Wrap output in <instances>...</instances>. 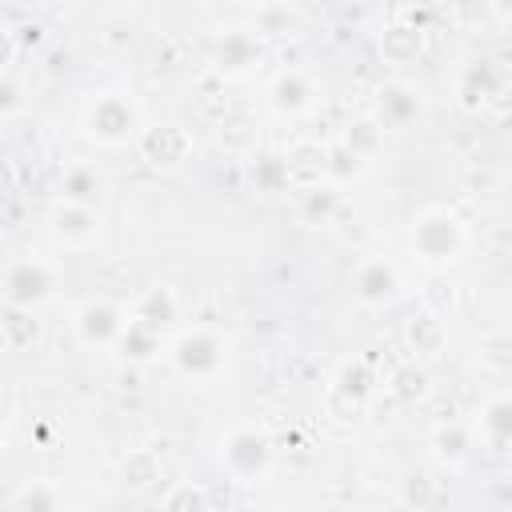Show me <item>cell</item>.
I'll use <instances>...</instances> for the list:
<instances>
[{
  "instance_id": "cell-24",
  "label": "cell",
  "mask_w": 512,
  "mask_h": 512,
  "mask_svg": "<svg viewBox=\"0 0 512 512\" xmlns=\"http://www.w3.org/2000/svg\"><path fill=\"white\" fill-rule=\"evenodd\" d=\"M100 172L88 168V164H72L64 176H60V204H80V208H96L100 200Z\"/></svg>"
},
{
  "instance_id": "cell-14",
  "label": "cell",
  "mask_w": 512,
  "mask_h": 512,
  "mask_svg": "<svg viewBox=\"0 0 512 512\" xmlns=\"http://www.w3.org/2000/svg\"><path fill=\"white\" fill-rule=\"evenodd\" d=\"M48 228L64 248H92L100 240V212L80 204H56L48 216Z\"/></svg>"
},
{
  "instance_id": "cell-25",
  "label": "cell",
  "mask_w": 512,
  "mask_h": 512,
  "mask_svg": "<svg viewBox=\"0 0 512 512\" xmlns=\"http://www.w3.org/2000/svg\"><path fill=\"white\" fill-rule=\"evenodd\" d=\"M476 432L488 448H504L512 440V400L508 396H492L484 408H480V420H476Z\"/></svg>"
},
{
  "instance_id": "cell-22",
  "label": "cell",
  "mask_w": 512,
  "mask_h": 512,
  "mask_svg": "<svg viewBox=\"0 0 512 512\" xmlns=\"http://www.w3.org/2000/svg\"><path fill=\"white\" fill-rule=\"evenodd\" d=\"M176 312H180V304H176V292H172L168 284H156V288H148V292L136 300V308H132V320L148 324L152 332H164V328L176 320Z\"/></svg>"
},
{
  "instance_id": "cell-15",
  "label": "cell",
  "mask_w": 512,
  "mask_h": 512,
  "mask_svg": "<svg viewBox=\"0 0 512 512\" xmlns=\"http://www.w3.org/2000/svg\"><path fill=\"white\" fill-rule=\"evenodd\" d=\"M372 120H376L384 132H388V128H408V124H416V120H420V92H416L412 84H404V80L380 84Z\"/></svg>"
},
{
  "instance_id": "cell-23",
  "label": "cell",
  "mask_w": 512,
  "mask_h": 512,
  "mask_svg": "<svg viewBox=\"0 0 512 512\" xmlns=\"http://www.w3.org/2000/svg\"><path fill=\"white\" fill-rule=\"evenodd\" d=\"M160 348H164L160 332H152L148 324H140V320L128 316V324H124V332H120V340H116L120 360H128V364H152V360L160 356Z\"/></svg>"
},
{
  "instance_id": "cell-20",
  "label": "cell",
  "mask_w": 512,
  "mask_h": 512,
  "mask_svg": "<svg viewBox=\"0 0 512 512\" xmlns=\"http://www.w3.org/2000/svg\"><path fill=\"white\" fill-rule=\"evenodd\" d=\"M164 480V460L152 452V448H132L124 460H120V484L128 492H156Z\"/></svg>"
},
{
  "instance_id": "cell-18",
  "label": "cell",
  "mask_w": 512,
  "mask_h": 512,
  "mask_svg": "<svg viewBox=\"0 0 512 512\" xmlns=\"http://www.w3.org/2000/svg\"><path fill=\"white\" fill-rule=\"evenodd\" d=\"M472 448H476L472 428L460 424V420H448V424H440V428L432 432V456H436V464L448 468V472L464 468V464L472 460Z\"/></svg>"
},
{
  "instance_id": "cell-28",
  "label": "cell",
  "mask_w": 512,
  "mask_h": 512,
  "mask_svg": "<svg viewBox=\"0 0 512 512\" xmlns=\"http://www.w3.org/2000/svg\"><path fill=\"white\" fill-rule=\"evenodd\" d=\"M0 332H4L8 352H24V348H32L40 340V320L28 308H4L0 312Z\"/></svg>"
},
{
  "instance_id": "cell-35",
  "label": "cell",
  "mask_w": 512,
  "mask_h": 512,
  "mask_svg": "<svg viewBox=\"0 0 512 512\" xmlns=\"http://www.w3.org/2000/svg\"><path fill=\"white\" fill-rule=\"evenodd\" d=\"M480 364L488 372H496V376H504L512 368V340H508V332H488L480 340Z\"/></svg>"
},
{
  "instance_id": "cell-10",
  "label": "cell",
  "mask_w": 512,
  "mask_h": 512,
  "mask_svg": "<svg viewBox=\"0 0 512 512\" xmlns=\"http://www.w3.org/2000/svg\"><path fill=\"white\" fill-rule=\"evenodd\" d=\"M124 324H128V312L116 300H104V296L84 300L72 316V328H76L80 344H88V348H116Z\"/></svg>"
},
{
  "instance_id": "cell-21",
  "label": "cell",
  "mask_w": 512,
  "mask_h": 512,
  "mask_svg": "<svg viewBox=\"0 0 512 512\" xmlns=\"http://www.w3.org/2000/svg\"><path fill=\"white\" fill-rule=\"evenodd\" d=\"M340 212V192L332 184H320V188H308L296 196V220L308 224V228H328Z\"/></svg>"
},
{
  "instance_id": "cell-4",
  "label": "cell",
  "mask_w": 512,
  "mask_h": 512,
  "mask_svg": "<svg viewBox=\"0 0 512 512\" xmlns=\"http://www.w3.org/2000/svg\"><path fill=\"white\" fill-rule=\"evenodd\" d=\"M376 392V376L364 360H348L336 368V376L324 388V416L336 424H356L368 416Z\"/></svg>"
},
{
  "instance_id": "cell-26",
  "label": "cell",
  "mask_w": 512,
  "mask_h": 512,
  "mask_svg": "<svg viewBox=\"0 0 512 512\" xmlns=\"http://www.w3.org/2000/svg\"><path fill=\"white\" fill-rule=\"evenodd\" d=\"M340 144H344L348 152H356L364 164H372V160L380 156V148H384V128H380L372 116H356V120L344 124Z\"/></svg>"
},
{
  "instance_id": "cell-33",
  "label": "cell",
  "mask_w": 512,
  "mask_h": 512,
  "mask_svg": "<svg viewBox=\"0 0 512 512\" xmlns=\"http://www.w3.org/2000/svg\"><path fill=\"white\" fill-rule=\"evenodd\" d=\"M404 504L408 508H416V512H432L436 504H440V496H444V488H440V480H432L428 472H412L408 480H404Z\"/></svg>"
},
{
  "instance_id": "cell-12",
  "label": "cell",
  "mask_w": 512,
  "mask_h": 512,
  "mask_svg": "<svg viewBox=\"0 0 512 512\" xmlns=\"http://www.w3.org/2000/svg\"><path fill=\"white\" fill-rule=\"evenodd\" d=\"M280 160H284L288 188L308 192V188L328 184V144H320V140H312V136H300V140H292V144L280 152Z\"/></svg>"
},
{
  "instance_id": "cell-3",
  "label": "cell",
  "mask_w": 512,
  "mask_h": 512,
  "mask_svg": "<svg viewBox=\"0 0 512 512\" xmlns=\"http://www.w3.org/2000/svg\"><path fill=\"white\" fill-rule=\"evenodd\" d=\"M224 472L236 480V484H256L268 476L272 468V440L264 428L256 424H236L220 436V448H216Z\"/></svg>"
},
{
  "instance_id": "cell-13",
  "label": "cell",
  "mask_w": 512,
  "mask_h": 512,
  "mask_svg": "<svg viewBox=\"0 0 512 512\" xmlns=\"http://www.w3.org/2000/svg\"><path fill=\"white\" fill-rule=\"evenodd\" d=\"M268 104L280 116H308L320 104V84L304 68H284L268 84Z\"/></svg>"
},
{
  "instance_id": "cell-30",
  "label": "cell",
  "mask_w": 512,
  "mask_h": 512,
  "mask_svg": "<svg viewBox=\"0 0 512 512\" xmlns=\"http://www.w3.org/2000/svg\"><path fill=\"white\" fill-rule=\"evenodd\" d=\"M364 172H368V164H364L356 152H348L340 140L328 144V184H332L336 192L348 188V184H356Z\"/></svg>"
},
{
  "instance_id": "cell-7",
  "label": "cell",
  "mask_w": 512,
  "mask_h": 512,
  "mask_svg": "<svg viewBox=\"0 0 512 512\" xmlns=\"http://www.w3.org/2000/svg\"><path fill=\"white\" fill-rule=\"evenodd\" d=\"M268 60V48H264V36H256L248 24L240 28H224L216 36V48H212V68L228 80H244L252 72H260Z\"/></svg>"
},
{
  "instance_id": "cell-17",
  "label": "cell",
  "mask_w": 512,
  "mask_h": 512,
  "mask_svg": "<svg viewBox=\"0 0 512 512\" xmlns=\"http://www.w3.org/2000/svg\"><path fill=\"white\" fill-rule=\"evenodd\" d=\"M404 348L412 352L416 364L440 356L448 348V324H444V316L440 312H428V308L416 312V316H408L404 320Z\"/></svg>"
},
{
  "instance_id": "cell-38",
  "label": "cell",
  "mask_w": 512,
  "mask_h": 512,
  "mask_svg": "<svg viewBox=\"0 0 512 512\" xmlns=\"http://www.w3.org/2000/svg\"><path fill=\"white\" fill-rule=\"evenodd\" d=\"M40 32H44L40 24H20L16 28V44H40Z\"/></svg>"
},
{
  "instance_id": "cell-34",
  "label": "cell",
  "mask_w": 512,
  "mask_h": 512,
  "mask_svg": "<svg viewBox=\"0 0 512 512\" xmlns=\"http://www.w3.org/2000/svg\"><path fill=\"white\" fill-rule=\"evenodd\" d=\"M256 36H284L296 28V12L292 8H280V4H264L252 12V24H248Z\"/></svg>"
},
{
  "instance_id": "cell-31",
  "label": "cell",
  "mask_w": 512,
  "mask_h": 512,
  "mask_svg": "<svg viewBox=\"0 0 512 512\" xmlns=\"http://www.w3.org/2000/svg\"><path fill=\"white\" fill-rule=\"evenodd\" d=\"M12 512H64V500H60V484L52 480H32L16 492V504Z\"/></svg>"
},
{
  "instance_id": "cell-32",
  "label": "cell",
  "mask_w": 512,
  "mask_h": 512,
  "mask_svg": "<svg viewBox=\"0 0 512 512\" xmlns=\"http://www.w3.org/2000/svg\"><path fill=\"white\" fill-rule=\"evenodd\" d=\"M220 144H224L228 152H236V156H252V152H256V128H252V120H248L244 112L224 116V120H220Z\"/></svg>"
},
{
  "instance_id": "cell-16",
  "label": "cell",
  "mask_w": 512,
  "mask_h": 512,
  "mask_svg": "<svg viewBox=\"0 0 512 512\" xmlns=\"http://www.w3.org/2000/svg\"><path fill=\"white\" fill-rule=\"evenodd\" d=\"M376 48L384 56V64H396V68H408L424 56V28L416 20H388L376 36Z\"/></svg>"
},
{
  "instance_id": "cell-9",
  "label": "cell",
  "mask_w": 512,
  "mask_h": 512,
  "mask_svg": "<svg viewBox=\"0 0 512 512\" xmlns=\"http://www.w3.org/2000/svg\"><path fill=\"white\" fill-rule=\"evenodd\" d=\"M52 284H56L52 268L40 256H24V260L8 264V272H4V308L36 312L52 296Z\"/></svg>"
},
{
  "instance_id": "cell-19",
  "label": "cell",
  "mask_w": 512,
  "mask_h": 512,
  "mask_svg": "<svg viewBox=\"0 0 512 512\" xmlns=\"http://www.w3.org/2000/svg\"><path fill=\"white\" fill-rule=\"evenodd\" d=\"M388 396L396 400V404H404V408H416V404H424L428 400V392H432V376H428V368L424 364H416V360H404V364H396L392 372H388Z\"/></svg>"
},
{
  "instance_id": "cell-39",
  "label": "cell",
  "mask_w": 512,
  "mask_h": 512,
  "mask_svg": "<svg viewBox=\"0 0 512 512\" xmlns=\"http://www.w3.org/2000/svg\"><path fill=\"white\" fill-rule=\"evenodd\" d=\"M4 352H8V344H4V332H0V356H4Z\"/></svg>"
},
{
  "instance_id": "cell-2",
  "label": "cell",
  "mask_w": 512,
  "mask_h": 512,
  "mask_svg": "<svg viewBox=\"0 0 512 512\" xmlns=\"http://www.w3.org/2000/svg\"><path fill=\"white\" fill-rule=\"evenodd\" d=\"M84 136L96 144V148H124L140 136V104L132 100V92H100L96 100H88L84 108Z\"/></svg>"
},
{
  "instance_id": "cell-36",
  "label": "cell",
  "mask_w": 512,
  "mask_h": 512,
  "mask_svg": "<svg viewBox=\"0 0 512 512\" xmlns=\"http://www.w3.org/2000/svg\"><path fill=\"white\" fill-rule=\"evenodd\" d=\"M16 52H20V44H16V28L0 24V76H8V64L16 60Z\"/></svg>"
},
{
  "instance_id": "cell-37",
  "label": "cell",
  "mask_w": 512,
  "mask_h": 512,
  "mask_svg": "<svg viewBox=\"0 0 512 512\" xmlns=\"http://www.w3.org/2000/svg\"><path fill=\"white\" fill-rule=\"evenodd\" d=\"M20 104H24V100H20V88H16V80L0 76V116H12Z\"/></svg>"
},
{
  "instance_id": "cell-5",
  "label": "cell",
  "mask_w": 512,
  "mask_h": 512,
  "mask_svg": "<svg viewBox=\"0 0 512 512\" xmlns=\"http://www.w3.org/2000/svg\"><path fill=\"white\" fill-rule=\"evenodd\" d=\"M168 364L184 380H216L228 364V344L212 328H184L168 344Z\"/></svg>"
},
{
  "instance_id": "cell-6",
  "label": "cell",
  "mask_w": 512,
  "mask_h": 512,
  "mask_svg": "<svg viewBox=\"0 0 512 512\" xmlns=\"http://www.w3.org/2000/svg\"><path fill=\"white\" fill-rule=\"evenodd\" d=\"M456 96H460V108L476 112V116L496 108V104H504L508 100V64L492 60V56L472 60L456 80Z\"/></svg>"
},
{
  "instance_id": "cell-27",
  "label": "cell",
  "mask_w": 512,
  "mask_h": 512,
  "mask_svg": "<svg viewBox=\"0 0 512 512\" xmlns=\"http://www.w3.org/2000/svg\"><path fill=\"white\" fill-rule=\"evenodd\" d=\"M248 180H252V188L264 192V196L288 192V176H284L280 152H252V156H248Z\"/></svg>"
},
{
  "instance_id": "cell-40",
  "label": "cell",
  "mask_w": 512,
  "mask_h": 512,
  "mask_svg": "<svg viewBox=\"0 0 512 512\" xmlns=\"http://www.w3.org/2000/svg\"><path fill=\"white\" fill-rule=\"evenodd\" d=\"M0 444H4V412H0Z\"/></svg>"
},
{
  "instance_id": "cell-1",
  "label": "cell",
  "mask_w": 512,
  "mask_h": 512,
  "mask_svg": "<svg viewBox=\"0 0 512 512\" xmlns=\"http://www.w3.org/2000/svg\"><path fill=\"white\" fill-rule=\"evenodd\" d=\"M464 244H468V232L460 224L456 212L448 208H424L412 228H408V248L420 264L428 268H448L464 256Z\"/></svg>"
},
{
  "instance_id": "cell-29",
  "label": "cell",
  "mask_w": 512,
  "mask_h": 512,
  "mask_svg": "<svg viewBox=\"0 0 512 512\" xmlns=\"http://www.w3.org/2000/svg\"><path fill=\"white\" fill-rule=\"evenodd\" d=\"M156 512H212V500L204 492V484L196 480H176L160 492V508Z\"/></svg>"
},
{
  "instance_id": "cell-11",
  "label": "cell",
  "mask_w": 512,
  "mask_h": 512,
  "mask_svg": "<svg viewBox=\"0 0 512 512\" xmlns=\"http://www.w3.org/2000/svg\"><path fill=\"white\" fill-rule=\"evenodd\" d=\"M352 296L364 308H388L400 296V272L388 256H364L352 272Z\"/></svg>"
},
{
  "instance_id": "cell-8",
  "label": "cell",
  "mask_w": 512,
  "mask_h": 512,
  "mask_svg": "<svg viewBox=\"0 0 512 512\" xmlns=\"http://www.w3.org/2000/svg\"><path fill=\"white\" fill-rule=\"evenodd\" d=\"M136 152L148 168L156 172H176L188 156H192V132L176 120H160V124H148L140 128L136 136Z\"/></svg>"
}]
</instances>
